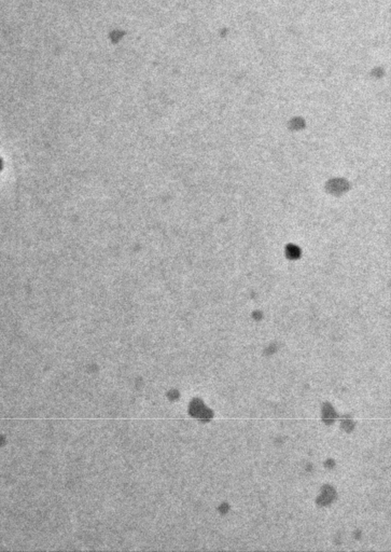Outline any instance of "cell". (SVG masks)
Listing matches in <instances>:
<instances>
[{
    "mask_svg": "<svg viewBox=\"0 0 391 552\" xmlns=\"http://www.w3.org/2000/svg\"><path fill=\"white\" fill-rule=\"evenodd\" d=\"M0 168H2V162H0Z\"/></svg>",
    "mask_w": 391,
    "mask_h": 552,
    "instance_id": "obj_1",
    "label": "cell"
}]
</instances>
